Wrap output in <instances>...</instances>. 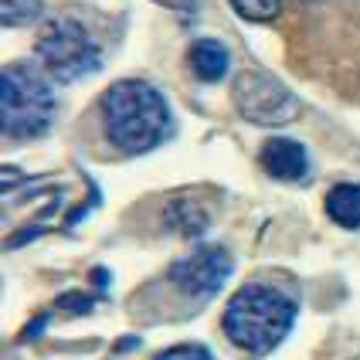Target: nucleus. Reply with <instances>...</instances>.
<instances>
[{"mask_svg": "<svg viewBox=\"0 0 360 360\" xmlns=\"http://www.w3.org/2000/svg\"><path fill=\"white\" fill-rule=\"evenodd\" d=\"M326 214L340 228H360V187L357 184H340L326 198Z\"/></svg>", "mask_w": 360, "mask_h": 360, "instance_id": "obj_9", "label": "nucleus"}, {"mask_svg": "<svg viewBox=\"0 0 360 360\" xmlns=\"http://www.w3.org/2000/svg\"><path fill=\"white\" fill-rule=\"evenodd\" d=\"M61 306H65V309H89V300L79 296V292H72V296H65V300H61Z\"/></svg>", "mask_w": 360, "mask_h": 360, "instance_id": "obj_14", "label": "nucleus"}, {"mask_svg": "<svg viewBox=\"0 0 360 360\" xmlns=\"http://www.w3.org/2000/svg\"><path fill=\"white\" fill-rule=\"evenodd\" d=\"M38 58L58 82H75L99 72L102 51L79 20L58 18L44 24L38 38Z\"/></svg>", "mask_w": 360, "mask_h": 360, "instance_id": "obj_4", "label": "nucleus"}, {"mask_svg": "<svg viewBox=\"0 0 360 360\" xmlns=\"http://www.w3.org/2000/svg\"><path fill=\"white\" fill-rule=\"evenodd\" d=\"M0 14H4V24H27L41 14V0H0Z\"/></svg>", "mask_w": 360, "mask_h": 360, "instance_id": "obj_10", "label": "nucleus"}, {"mask_svg": "<svg viewBox=\"0 0 360 360\" xmlns=\"http://www.w3.org/2000/svg\"><path fill=\"white\" fill-rule=\"evenodd\" d=\"M0 120L11 136H41L55 120V96L31 65H7L0 75Z\"/></svg>", "mask_w": 360, "mask_h": 360, "instance_id": "obj_3", "label": "nucleus"}, {"mask_svg": "<svg viewBox=\"0 0 360 360\" xmlns=\"http://www.w3.org/2000/svg\"><path fill=\"white\" fill-rule=\"evenodd\" d=\"M224 333L228 340L248 354L276 350L296 323V302L272 285H245L224 306Z\"/></svg>", "mask_w": 360, "mask_h": 360, "instance_id": "obj_2", "label": "nucleus"}, {"mask_svg": "<svg viewBox=\"0 0 360 360\" xmlns=\"http://www.w3.org/2000/svg\"><path fill=\"white\" fill-rule=\"evenodd\" d=\"M231 7L248 20H276L282 11V0H231Z\"/></svg>", "mask_w": 360, "mask_h": 360, "instance_id": "obj_11", "label": "nucleus"}, {"mask_svg": "<svg viewBox=\"0 0 360 360\" xmlns=\"http://www.w3.org/2000/svg\"><path fill=\"white\" fill-rule=\"evenodd\" d=\"M191 68L198 72L200 82H218L228 72V51L221 41L200 38L191 44Z\"/></svg>", "mask_w": 360, "mask_h": 360, "instance_id": "obj_8", "label": "nucleus"}, {"mask_svg": "<svg viewBox=\"0 0 360 360\" xmlns=\"http://www.w3.org/2000/svg\"><path fill=\"white\" fill-rule=\"evenodd\" d=\"M231 99L248 122L285 126L300 116V99L269 72H241L231 85Z\"/></svg>", "mask_w": 360, "mask_h": 360, "instance_id": "obj_5", "label": "nucleus"}, {"mask_svg": "<svg viewBox=\"0 0 360 360\" xmlns=\"http://www.w3.org/2000/svg\"><path fill=\"white\" fill-rule=\"evenodd\" d=\"M157 360H214V357H211L204 347H191V343H187V347H174V350L160 354Z\"/></svg>", "mask_w": 360, "mask_h": 360, "instance_id": "obj_12", "label": "nucleus"}, {"mask_svg": "<svg viewBox=\"0 0 360 360\" xmlns=\"http://www.w3.org/2000/svg\"><path fill=\"white\" fill-rule=\"evenodd\" d=\"M160 7H170V11H180V14H191V11H198L200 0H157Z\"/></svg>", "mask_w": 360, "mask_h": 360, "instance_id": "obj_13", "label": "nucleus"}, {"mask_svg": "<svg viewBox=\"0 0 360 360\" xmlns=\"http://www.w3.org/2000/svg\"><path fill=\"white\" fill-rule=\"evenodd\" d=\"M231 276V255L224 248H198L170 269V279L191 300H211Z\"/></svg>", "mask_w": 360, "mask_h": 360, "instance_id": "obj_6", "label": "nucleus"}, {"mask_svg": "<svg viewBox=\"0 0 360 360\" xmlns=\"http://www.w3.org/2000/svg\"><path fill=\"white\" fill-rule=\"evenodd\" d=\"M262 170L276 180H302L306 170H309V160H306V150H302L296 140H285V136H276L262 146Z\"/></svg>", "mask_w": 360, "mask_h": 360, "instance_id": "obj_7", "label": "nucleus"}, {"mask_svg": "<svg viewBox=\"0 0 360 360\" xmlns=\"http://www.w3.org/2000/svg\"><path fill=\"white\" fill-rule=\"evenodd\" d=\"M102 122L122 153H146L170 136V105L150 82H116L102 96Z\"/></svg>", "mask_w": 360, "mask_h": 360, "instance_id": "obj_1", "label": "nucleus"}]
</instances>
